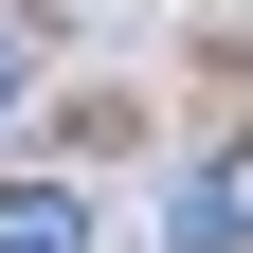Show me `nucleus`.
Wrapping results in <instances>:
<instances>
[{
  "mask_svg": "<svg viewBox=\"0 0 253 253\" xmlns=\"http://www.w3.org/2000/svg\"><path fill=\"white\" fill-rule=\"evenodd\" d=\"M163 217H181V253H235V235H253V163H199Z\"/></svg>",
  "mask_w": 253,
  "mask_h": 253,
  "instance_id": "f257e3e1",
  "label": "nucleus"
},
{
  "mask_svg": "<svg viewBox=\"0 0 253 253\" xmlns=\"http://www.w3.org/2000/svg\"><path fill=\"white\" fill-rule=\"evenodd\" d=\"M90 217H73V181H0V253H73Z\"/></svg>",
  "mask_w": 253,
  "mask_h": 253,
  "instance_id": "f03ea898",
  "label": "nucleus"
},
{
  "mask_svg": "<svg viewBox=\"0 0 253 253\" xmlns=\"http://www.w3.org/2000/svg\"><path fill=\"white\" fill-rule=\"evenodd\" d=\"M18 73H37V37H18V18H0V109H18Z\"/></svg>",
  "mask_w": 253,
  "mask_h": 253,
  "instance_id": "7ed1b4c3",
  "label": "nucleus"
}]
</instances>
